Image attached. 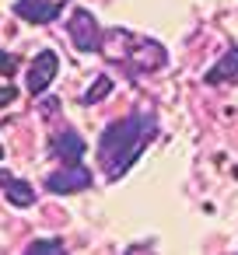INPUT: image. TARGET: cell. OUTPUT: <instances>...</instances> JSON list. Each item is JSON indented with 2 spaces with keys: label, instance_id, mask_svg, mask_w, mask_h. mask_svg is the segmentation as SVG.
<instances>
[{
  "label": "cell",
  "instance_id": "obj_5",
  "mask_svg": "<svg viewBox=\"0 0 238 255\" xmlns=\"http://www.w3.org/2000/svg\"><path fill=\"white\" fill-rule=\"evenodd\" d=\"M63 11V4L60 0H18L14 4V14L21 18V21H28V25H49L56 14Z\"/></svg>",
  "mask_w": 238,
  "mask_h": 255
},
{
  "label": "cell",
  "instance_id": "obj_7",
  "mask_svg": "<svg viewBox=\"0 0 238 255\" xmlns=\"http://www.w3.org/2000/svg\"><path fill=\"white\" fill-rule=\"evenodd\" d=\"M53 154H56L63 164H81V157L88 154V147H84V140H81L74 129H63V133L53 140Z\"/></svg>",
  "mask_w": 238,
  "mask_h": 255
},
{
  "label": "cell",
  "instance_id": "obj_10",
  "mask_svg": "<svg viewBox=\"0 0 238 255\" xmlns=\"http://www.w3.org/2000/svg\"><path fill=\"white\" fill-rule=\"evenodd\" d=\"M109 91H112V81H109V77H98V81L88 88V95H84L81 102H84V105H95V102H102Z\"/></svg>",
  "mask_w": 238,
  "mask_h": 255
},
{
  "label": "cell",
  "instance_id": "obj_11",
  "mask_svg": "<svg viewBox=\"0 0 238 255\" xmlns=\"http://www.w3.org/2000/svg\"><path fill=\"white\" fill-rule=\"evenodd\" d=\"M32 255H46V252H63V241H32L28 245Z\"/></svg>",
  "mask_w": 238,
  "mask_h": 255
},
{
  "label": "cell",
  "instance_id": "obj_4",
  "mask_svg": "<svg viewBox=\"0 0 238 255\" xmlns=\"http://www.w3.org/2000/svg\"><path fill=\"white\" fill-rule=\"evenodd\" d=\"M56 70H60V60H56V53H53V49L39 53V56L32 60V70H28V91H32V95H42V91L53 84Z\"/></svg>",
  "mask_w": 238,
  "mask_h": 255
},
{
  "label": "cell",
  "instance_id": "obj_13",
  "mask_svg": "<svg viewBox=\"0 0 238 255\" xmlns=\"http://www.w3.org/2000/svg\"><path fill=\"white\" fill-rule=\"evenodd\" d=\"M14 98H18V91H14L11 84H7V88H0V109H4V105H11Z\"/></svg>",
  "mask_w": 238,
  "mask_h": 255
},
{
  "label": "cell",
  "instance_id": "obj_1",
  "mask_svg": "<svg viewBox=\"0 0 238 255\" xmlns=\"http://www.w3.org/2000/svg\"><path fill=\"white\" fill-rule=\"evenodd\" d=\"M154 133H158V123H154V116H144V112H133V116L105 126V133L98 140V161H102L105 175L109 178L126 175L130 164L140 157V150L154 140Z\"/></svg>",
  "mask_w": 238,
  "mask_h": 255
},
{
  "label": "cell",
  "instance_id": "obj_6",
  "mask_svg": "<svg viewBox=\"0 0 238 255\" xmlns=\"http://www.w3.org/2000/svg\"><path fill=\"white\" fill-rule=\"evenodd\" d=\"M165 60H168V53H165V46L154 42V39H144V42L133 46V67H137V70H161Z\"/></svg>",
  "mask_w": 238,
  "mask_h": 255
},
{
  "label": "cell",
  "instance_id": "obj_3",
  "mask_svg": "<svg viewBox=\"0 0 238 255\" xmlns=\"http://www.w3.org/2000/svg\"><path fill=\"white\" fill-rule=\"evenodd\" d=\"M91 185V171L88 168H81V164H63V171H53L49 178H46V189L49 192H81V189H88Z\"/></svg>",
  "mask_w": 238,
  "mask_h": 255
},
{
  "label": "cell",
  "instance_id": "obj_8",
  "mask_svg": "<svg viewBox=\"0 0 238 255\" xmlns=\"http://www.w3.org/2000/svg\"><path fill=\"white\" fill-rule=\"evenodd\" d=\"M235 77H238V46H231V49L207 70L203 81H207V84H224V81H235Z\"/></svg>",
  "mask_w": 238,
  "mask_h": 255
},
{
  "label": "cell",
  "instance_id": "obj_12",
  "mask_svg": "<svg viewBox=\"0 0 238 255\" xmlns=\"http://www.w3.org/2000/svg\"><path fill=\"white\" fill-rule=\"evenodd\" d=\"M14 67H18V60H14V56L0 53V74H7V77H11V74H14Z\"/></svg>",
  "mask_w": 238,
  "mask_h": 255
},
{
  "label": "cell",
  "instance_id": "obj_14",
  "mask_svg": "<svg viewBox=\"0 0 238 255\" xmlns=\"http://www.w3.org/2000/svg\"><path fill=\"white\" fill-rule=\"evenodd\" d=\"M0 157H4V147H0Z\"/></svg>",
  "mask_w": 238,
  "mask_h": 255
},
{
  "label": "cell",
  "instance_id": "obj_2",
  "mask_svg": "<svg viewBox=\"0 0 238 255\" xmlns=\"http://www.w3.org/2000/svg\"><path fill=\"white\" fill-rule=\"evenodd\" d=\"M67 35H70L74 49H81V53H98V49H102V28H98L95 14L84 11V7H77V11L70 14Z\"/></svg>",
  "mask_w": 238,
  "mask_h": 255
},
{
  "label": "cell",
  "instance_id": "obj_9",
  "mask_svg": "<svg viewBox=\"0 0 238 255\" xmlns=\"http://www.w3.org/2000/svg\"><path fill=\"white\" fill-rule=\"evenodd\" d=\"M0 185H4L7 199H11L14 206H32V203H35V189H32L28 182L14 178V175H0Z\"/></svg>",
  "mask_w": 238,
  "mask_h": 255
}]
</instances>
